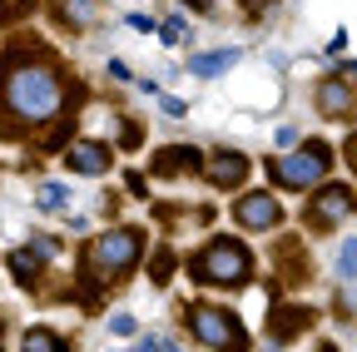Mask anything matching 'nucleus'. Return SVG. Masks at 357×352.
Segmentation results:
<instances>
[{"mask_svg": "<svg viewBox=\"0 0 357 352\" xmlns=\"http://www.w3.org/2000/svg\"><path fill=\"white\" fill-rule=\"evenodd\" d=\"M0 105L10 124H50L65 109V79L45 60H10L0 79Z\"/></svg>", "mask_w": 357, "mask_h": 352, "instance_id": "1", "label": "nucleus"}, {"mask_svg": "<svg viewBox=\"0 0 357 352\" xmlns=\"http://www.w3.org/2000/svg\"><path fill=\"white\" fill-rule=\"evenodd\" d=\"M248 273H253V258L234 238H213L194 258V278L199 283H213V288H238V283H248Z\"/></svg>", "mask_w": 357, "mask_h": 352, "instance_id": "2", "label": "nucleus"}, {"mask_svg": "<svg viewBox=\"0 0 357 352\" xmlns=\"http://www.w3.org/2000/svg\"><path fill=\"white\" fill-rule=\"evenodd\" d=\"M189 332L213 347V352H248V332L238 328V318L229 307H213V303H194L189 307Z\"/></svg>", "mask_w": 357, "mask_h": 352, "instance_id": "3", "label": "nucleus"}, {"mask_svg": "<svg viewBox=\"0 0 357 352\" xmlns=\"http://www.w3.org/2000/svg\"><path fill=\"white\" fill-rule=\"evenodd\" d=\"M139 248H144L139 229H109L89 248V273L95 278H124L134 263H139Z\"/></svg>", "mask_w": 357, "mask_h": 352, "instance_id": "4", "label": "nucleus"}, {"mask_svg": "<svg viewBox=\"0 0 357 352\" xmlns=\"http://www.w3.org/2000/svg\"><path fill=\"white\" fill-rule=\"evenodd\" d=\"M328 164H333V154L323 144H303L298 154L268 159V174H273V184H283V189H312L328 174Z\"/></svg>", "mask_w": 357, "mask_h": 352, "instance_id": "5", "label": "nucleus"}, {"mask_svg": "<svg viewBox=\"0 0 357 352\" xmlns=\"http://www.w3.org/2000/svg\"><path fill=\"white\" fill-rule=\"evenodd\" d=\"M352 213H357V194H352L347 184H328L323 194H312L307 224H312V229H337L342 218H352Z\"/></svg>", "mask_w": 357, "mask_h": 352, "instance_id": "6", "label": "nucleus"}, {"mask_svg": "<svg viewBox=\"0 0 357 352\" xmlns=\"http://www.w3.org/2000/svg\"><path fill=\"white\" fill-rule=\"evenodd\" d=\"M234 218H238L248 234H268V229L283 218V208H278L273 194H243V199L234 204Z\"/></svg>", "mask_w": 357, "mask_h": 352, "instance_id": "7", "label": "nucleus"}, {"mask_svg": "<svg viewBox=\"0 0 357 352\" xmlns=\"http://www.w3.org/2000/svg\"><path fill=\"white\" fill-rule=\"evenodd\" d=\"M65 169H70V174H89V179H100V174L109 169V149H105V144L79 139V144H70V149H65Z\"/></svg>", "mask_w": 357, "mask_h": 352, "instance_id": "8", "label": "nucleus"}, {"mask_svg": "<svg viewBox=\"0 0 357 352\" xmlns=\"http://www.w3.org/2000/svg\"><path fill=\"white\" fill-rule=\"evenodd\" d=\"M352 105H357V95H352L347 79H323V84H318V109H323L328 119H347Z\"/></svg>", "mask_w": 357, "mask_h": 352, "instance_id": "9", "label": "nucleus"}, {"mask_svg": "<svg viewBox=\"0 0 357 352\" xmlns=\"http://www.w3.org/2000/svg\"><path fill=\"white\" fill-rule=\"evenodd\" d=\"M50 258H55V238H35L30 248L10 253V268H15V278H20V283H30V278H35Z\"/></svg>", "mask_w": 357, "mask_h": 352, "instance_id": "10", "label": "nucleus"}, {"mask_svg": "<svg viewBox=\"0 0 357 352\" xmlns=\"http://www.w3.org/2000/svg\"><path fill=\"white\" fill-rule=\"evenodd\" d=\"M204 174H208V184H213V189H234V184L243 179V174H248V159L223 149V154H213V159L204 164Z\"/></svg>", "mask_w": 357, "mask_h": 352, "instance_id": "11", "label": "nucleus"}, {"mask_svg": "<svg viewBox=\"0 0 357 352\" xmlns=\"http://www.w3.org/2000/svg\"><path fill=\"white\" fill-rule=\"evenodd\" d=\"M312 323V313H307V307H283V313H273V318H268V337H273L278 347L283 342H293L303 328Z\"/></svg>", "mask_w": 357, "mask_h": 352, "instance_id": "12", "label": "nucleus"}, {"mask_svg": "<svg viewBox=\"0 0 357 352\" xmlns=\"http://www.w3.org/2000/svg\"><path fill=\"white\" fill-rule=\"evenodd\" d=\"M184 169H199V149H189V144H174V149H164V154L154 159V174H159V179L184 174Z\"/></svg>", "mask_w": 357, "mask_h": 352, "instance_id": "13", "label": "nucleus"}, {"mask_svg": "<svg viewBox=\"0 0 357 352\" xmlns=\"http://www.w3.org/2000/svg\"><path fill=\"white\" fill-rule=\"evenodd\" d=\"M238 65V50H208V55H194L189 60V75H223V70H234Z\"/></svg>", "mask_w": 357, "mask_h": 352, "instance_id": "14", "label": "nucleus"}, {"mask_svg": "<svg viewBox=\"0 0 357 352\" xmlns=\"http://www.w3.org/2000/svg\"><path fill=\"white\" fill-rule=\"evenodd\" d=\"M100 10H105V0H65V6H60V15L70 25H95Z\"/></svg>", "mask_w": 357, "mask_h": 352, "instance_id": "15", "label": "nucleus"}, {"mask_svg": "<svg viewBox=\"0 0 357 352\" xmlns=\"http://www.w3.org/2000/svg\"><path fill=\"white\" fill-rule=\"evenodd\" d=\"M25 352H70V347H65V337L35 328V332H25Z\"/></svg>", "mask_w": 357, "mask_h": 352, "instance_id": "16", "label": "nucleus"}, {"mask_svg": "<svg viewBox=\"0 0 357 352\" xmlns=\"http://www.w3.org/2000/svg\"><path fill=\"white\" fill-rule=\"evenodd\" d=\"M337 278H357V238L337 248Z\"/></svg>", "mask_w": 357, "mask_h": 352, "instance_id": "17", "label": "nucleus"}, {"mask_svg": "<svg viewBox=\"0 0 357 352\" xmlns=\"http://www.w3.org/2000/svg\"><path fill=\"white\" fill-rule=\"evenodd\" d=\"M35 204L55 213V208H65V189H60V184H40V189H35Z\"/></svg>", "mask_w": 357, "mask_h": 352, "instance_id": "18", "label": "nucleus"}, {"mask_svg": "<svg viewBox=\"0 0 357 352\" xmlns=\"http://www.w3.org/2000/svg\"><path fill=\"white\" fill-rule=\"evenodd\" d=\"M35 6V0H0V25H6V20H15V15H25Z\"/></svg>", "mask_w": 357, "mask_h": 352, "instance_id": "19", "label": "nucleus"}, {"mask_svg": "<svg viewBox=\"0 0 357 352\" xmlns=\"http://www.w3.org/2000/svg\"><path fill=\"white\" fill-rule=\"evenodd\" d=\"M159 109L169 114V119H184L189 109H184V100H174V95H159Z\"/></svg>", "mask_w": 357, "mask_h": 352, "instance_id": "20", "label": "nucleus"}, {"mask_svg": "<svg viewBox=\"0 0 357 352\" xmlns=\"http://www.w3.org/2000/svg\"><path fill=\"white\" fill-rule=\"evenodd\" d=\"M164 45H178V40H184V20H164Z\"/></svg>", "mask_w": 357, "mask_h": 352, "instance_id": "21", "label": "nucleus"}, {"mask_svg": "<svg viewBox=\"0 0 357 352\" xmlns=\"http://www.w3.org/2000/svg\"><path fill=\"white\" fill-rule=\"evenodd\" d=\"M169 263H174L169 253H159V258H154V273H149L154 283H169Z\"/></svg>", "mask_w": 357, "mask_h": 352, "instance_id": "22", "label": "nucleus"}, {"mask_svg": "<svg viewBox=\"0 0 357 352\" xmlns=\"http://www.w3.org/2000/svg\"><path fill=\"white\" fill-rule=\"evenodd\" d=\"M109 328H114V337H129V332H134V318L119 313V318H109Z\"/></svg>", "mask_w": 357, "mask_h": 352, "instance_id": "23", "label": "nucleus"}, {"mask_svg": "<svg viewBox=\"0 0 357 352\" xmlns=\"http://www.w3.org/2000/svg\"><path fill=\"white\" fill-rule=\"evenodd\" d=\"M109 75H114V79H119V84H129V79H134V75H129V65H124V60H109Z\"/></svg>", "mask_w": 357, "mask_h": 352, "instance_id": "24", "label": "nucleus"}, {"mask_svg": "<svg viewBox=\"0 0 357 352\" xmlns=\"http://www.w3.org/2000/svg\"><path fill=\"white\" fill-rule=\"evenodd\" d=\"M139 352H164V342H154V337H144V342H139Z\"/></svg>", "mask_w": 357, "mask_h": 352, "instance_id": "25", "label": "nucleus"}, {"mask_svg": "<svg viewBox=\"0 0 357 352\" xmlns=\"http://www.w3.org/2000/svg\"><path fill=\"white\" fill-rule=\"evenodd\" d=\"M347 164H352V169H357V135H352V139H347Z\"/></svg>", "mask_w": 357, "mask_h": 352, "instance_id": "26", "label": "nucleus"}, {"mask_svg": "<svg viewBox=\"0 0 357 352\" xmlns=\"http://www.w3.org/2000/svg\"><path fill=\"white\" fill-rule=\"evenodd\" d=\"M184 6H194V10H208V6H213V0H184Z\"/></svg>", "mask_w": 357, "mask_h": 352, "instance_id": "27", "label": "nucleus"}, {"mask_svg": "<svg viewBox=\"0 0 357 352\" xmlns=\"http://www.w3.org/2000/svg\"><path fill=\"white\" fill-rule=\"evenodd\" d=\"M243 6H248V10H263V6H268V0H243Z\"/></svg>", "mask_w": 357, "mask_h": 352, "instance_id": "28", "label": "nucleus"}, {"mask_svg": "<svg viewBox=\"0 0 357 352\" xmlns=\"http://www.w3.org/2000/svg\"><path fill=\"white\" fill-rule=\"evenodd\" d=\"M164 352H178V347H169V342H164Z\"/></svg>", "mask_w": 357, "mask_h": 352, "instance_id": "29", "label": "nucleus"}]
</instances>
